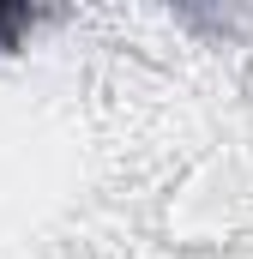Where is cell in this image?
Listing matches in <instances>:
<instances>
[{
  "label": "cell",
  "instance_id": "obj_1",
  "mask_svg": "<svg viewBox=\"0 0 253 259\" xmlns=\"http://www.w3.org/2000/svg\"><path fill=\"white\" fill-rule=\"evenodd\" d=\"M12 24H24V6H12V12H0V30H12Z\"/></svg>",
  "mask_w": 253,
  "mask_h": 259
}]
</instances>
